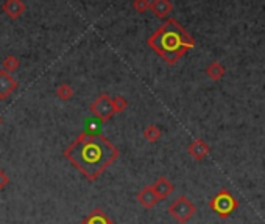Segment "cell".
I'll return each instance as SVG.
<instances>
[{
	"mask_svg": "<svg viewBox=\"0 0 265 224\" xmlns=\"http://www.w3.org/2000/svg\"><path fill=\"white\" fill-rule=\"evenodd\" d=\"M62 154L87 181L94 182L117 161L120 150L105 136L83 131Z\"/></svg>",
	"mask_w": 265,
	"mask_h": 224,
	"instance_id": "cell-1",
	"label": "cell"
},
{
	"mask_svg": "<svg viewBox=\"0 0 265 224\" xmlns=\"http://www.w3.org/2000/svg\"><path fill=\"white\" fill-rule=\"evenodd\" d=\"M147 45L161 56L168 66L176 64L187 52L195 47V39L175 19H167L147 39Z\"/></svg>",
	"mask_w": 265,
	"mask_h": 224,
	"instance_id": "cell-2",
	"label": "cell"
},
{
	"mask_svg": "<svg viewBox=\"0 0 265 224\" xmlns=\"http://www.w3.org/2000/svg\"><path fill=\"white\" fill-rule=\"evenodd\" d=\"M209 207L220 216V218H228L232 212L237 210L239 201L234 198L226 188H222L218 193L209 201Z\"/></svg>",
	"mask_w": 265,
	"mask_h": 224,
	"instance_id": "cell-3",
	"label": "cell"
},
{
	"mask_svg": "<svg viewBox=\"0 0 265 224\" xmlns=\"http://www.w3.org/2000/svg\"><path fill=\"white\" fill-rule=\"evenodd\" d=\"M197 212L195 204L187 196H178L173 202L168 205V213L180 224H186Z\"/></svg>",
	"mask_w": 265,
	"mask_h": 224,
	"instance_id": "cell-4",
	"label": "cell"
},
{
	"mask_svg": "<svg viewBox=\"0 0 265 224\" xmlns=\"http://www.w3.org/2000/svg\"><path fill=\"white\" fill-rule=\"evenodd\" d=\"M89 110L94 117H97L100 122L106 123L111 120V117L116 114L113 107V98L108 93H102L94 100L89 106Z\"/></svg>",
	"mask_w": 265,
	"mask_h": 224,
	"instance_id": "cell-5",
	"label": "cell"
},
{
	"mask_svg": "<svg viewBox=\"0 0 265 224\" xmlns=\"http://www.w3.org/2000/svg\"><path fill=\"white\" fill-rule=\"evenodd\" d=\"M19 87V81L14 79L8 72L0 70V100H7Z\"/></svg>",
	"mask_w": 265,
	"mask_h": 224,
	"instance_id": "cell-6",
	"label": "cell"
},
{
	"mask_svg": "<svg viewBox=\"0 0 265 224\" xmlns=\"http://www.w3.org/2000/svg\"><path fill=\"white\" fill-rule=\"evenodd\" d=\"M153 190H154V193L156 196H158V199H167L170 195H171V191H173V184H171L165 176H159L158 179L154 181V184L151 185Z\"/></svg>",
	"mask_w": 265,
	"mask_h": 224,
	"instance_id": "cell-7",
	"label": "cell"
},
{
	"mask_svg": "<svg viewBox=\"0 0 265 224\" xmlns=\"http://www.w3.org/2000/svg\"><path fill=\"white\" fill-rule=\"evenodd\" d=\"M136 198H137L139 204L142 207H145V209H151V207H154L156 204L159 202V199H158V196H156L151 185H145L142 190L139 191Z\"/></svg>",
	"mask_w": 265,
	"mask_h": 224,
	"instance_id": "cell-8",
	"label": "cell"
},
{
	"mask_svg": "<svg viewBox=\"0 0 265 224\" xmlns=\"http://www.w3.org/2000/svg\"><path fill=\"white\" fill-rule=\"evenodd\" d=\"M187 153H189L195 161H203L209 154V145L203 139H195L189 147H187Z\"/></svg>",
	"mask_w": 265,
	"mask_h": 224,
	"instance_id": "cell-9",
	"label": "cell"
},
{
	"mask_svg": "<svg viewBox=\"0 0 265 224\" xmlns=\"http://www.w3.org/2000/svg\"><path fill=\"white\" fill-rule=\"evenodd\" d=\"M2 10L10 19H19L25 13V4L22 2V0H7Z\"/></svg>",
	"mask_w": 265,
	"mask_h": 224,
	"instance_id": "cell-10",
	"label": "cell"
},
{
	"mask_svg": "<svg viewBox=\"0 0 265 224\" xmlns=\"http://www.w3.org/2000/svg\"><path fill=\"white\" fill-rule=\"evenodd\" d=\"M80 224H114V221L109 218L100 207H97V209L89 212V215H86V218Z\"/></svg>",
	"mask_w": 265,
	"mask_h": 224,
	"instance_id": "cell-11",
	"label": "cell"
},
{
	"mask_svg": "<svg viewBox=\"0 0 265 224\" xmlns=\"http://www.w3.org/2000/svg\"><path fill=\"white\" fill-rule=\"evenodd\" d=\"M150 10L154 13L156 18L164 19L171 13L173 5H171L170 0H153V2L150 4Z\"/></svg>",
	"mask_w": 265,
	"mask_h": 224,
	"instance_id": "cell-12",
	"label": "cell"
},
{
	"mask_svg": "<svg viewBox=\"0 0 265 224\" xmlns=\"http://www.w3.org/2000/svg\"><path fill=\"white\" fill-rule=\"evenodd\" d=\"M225 72H226L225 67L222 66L220 62H217V61L211 62L209 66L206 67V75L212 79V81H218V79H222Z\"/></svg>",
	"mask_w": 265,
	"mask_h": 224,
	"instance_id": "cell-13",
	"label": "cell"
},
{
	"mask_svg": "<svg viewBox=\"0 0 265 224\" xmlns=\"http://www.w3.org/2000/svg\"><path fill=\"white\" fill-rule=\"evenodd\" d=\"M142 136H144V139H145L147 142L154 143V142H158V140L161 139L162 133H161V130H159V128L156 126V125H148L145 130H144Z\"/></svg>",
	"mask_w": 265,
	"mask_h": 224,
	"instance_id": "cell-14",
	"label": "cell"
},
{
	"mask_svg": "<svg viewBox=\"0 0 265 224\" xmlns=\"http://www.w3.org/2000/svg\"><path fill=\"white\" fill-rule=\"evenodd\" d=\"M56 97L62 101H69L73 97V89L70 84L64 83V84H59L56 87Z\"/></svg>",
	"mask_w": 265,
	"mask_h": 224,
	"instance_id": "cell-15",
	"label": "cell"
},
{
	"mask_svg": "<svg viewBox=\"0 0 265 224\" xmlns=\"http://www.w3.org/2000/svg\"><path fill=\"white\" fill-rule=\"evenodd\" d=\"M2 66H4V70H5V72L11 73V72H16V70L21 67V61H19L18 56L10 55V56H7V58L4 59Z\"/></svg>",
	"mask_w": 265,
	"mask_h": 224,
	"instance_id": "cell-16",
	"label": "cell"
},
{
	"mask_svg": "<svg viewBox=\"0 0 265 224\" xmlns=\"http://www.w3.org/2000/svg\"><path fill=\"white\" fill-rule=\"evenodd\" d=\"M113 107H114V112H123L125 109L128 107L127 98L122 97V95H117V97L113 98Z\"/></svg>",
	"mask_w": 265,
	"mask_h": 224,
	"instance_id": "cell-17",
	"label": "cell"
},
{
	"mask_svg": "<svg viewBox=\"0 0 265 224\" xmlns=\"http://www.w3.org/2000/svg\"><path fill=\"white\" fill-rule=\"evenodd\" d=\"M133 8L137 13H145L150 10V2L148 0H133Z\"/></svg>",
	"mask_w": 265,
	"mask_h": 224,
	"instance_id": "cell-18",
	"label": "cell"
},
{
	"mask_svg": "<svg viewBox=\"0 0 265 224\" xmlns=\"http://www.w3.org/2000/svg\"><path fill=\"white\" fill-rule=\"evenodd\" d=\"M10 184V178L4 168H0V191H2L7 185Z\"/></svg>",
	"mask_w": 265,
	"mask_h": 224,
	"instance_id": "cell-19",
	"label": "cell"
},
{
	"mask_svg": "<svg viewBox=\"0 0 265 224\" xmlns=\"http://www.w3.org/2000/svg\"><path fill=\"white\" fill-rule=\"evenodd\" d=\"M0 125H2V117H0Z\"/></svg>",
	"mask_w": 265,
	"mask_h": 224,
	"instance_id": "cell-20",
	"label": "cell"
}]
</instances>
